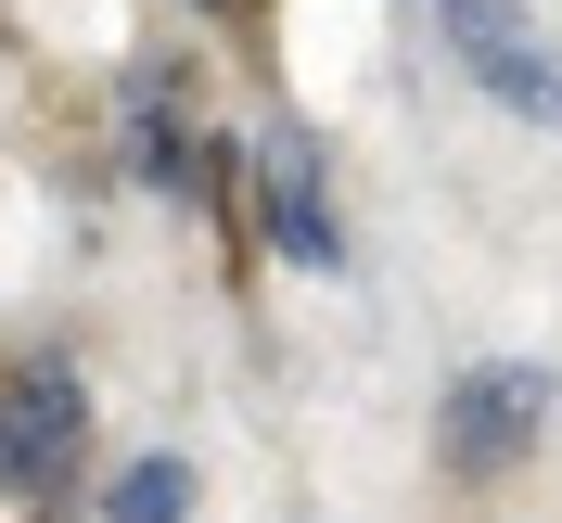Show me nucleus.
I'll return each instance as SVG.
<instances>
[{
	"instance_id": "f257e3e1",
	"label": "nucleus",
	"mask_w": 562,
	"mask_h": 523,
	"mask_svg": "<svg viewBox=\"0 0 562 523\" xmlns=\"http://www.w3.org/2000/svg\"><path fill=\"white\" fill-rule=\"evenodd\" d=\"M77 447H90V396H77V371L52 345H13V357H0V498L52 511L65 473H77Z\"/></svg>"
},
{
	"instance_id": "f03ea898",
	"label": "nucleus",
	"mask_w": 562,
	"mask_h": 523,
	"mask_svg": "<svg viewBox=\"0 0 562 523\" xmlns=\"http://www.w3.org/2000/svg\"><path fill=\"white\" fill-rule=\"evenodd\" d=\"M435 26H448L460 77H473L486 103H512V115H537V128H562V65H550V38L512 13V0H435Z\"/></svg>"
},
{
	"instance_id": "7ed1b4c3",
	"label": "nucleus",
	"mask_w": 562,
	"mask_h": 523,
	"mask_svg": "<svg viewBox=\"0 0 562 523\" xmlns=\"http://www.w3.org/2000/svg\"><path fill=\"white\" fill-rule=\"evenodd\" d=\"M537 421H550V384L537 371H460L448 409H435V447H448L460 486H486V473H512L537 447Z\"/></svg>"
},
{
	"instance_id": "20e7f679",
	"label": "nucleus",
	"mask_w": 562,
	"mask_h": 523,
	"mask_svg": "<svg viewBox=\"0 0 562 523\" xmlns=\"http://www.w3.org/2000/svg\"><path fill=\"white\" fill-rule=\"evenodd\" d=\"M256 205H269V243L294 255V269H333V255H346V230H333V179H319V140L307 128H269Z\"/></svg>"
},
{
	"instance_id": "39448f33",
	"label": "nucleus",
	"mask_w": 562,
	"mask_h": 523,
	"mask_svg": "<svg viewBox=\"0 0 562 523\" xmlns=\"http://www.w3.org/2000/svg\"><path fill=\"white\" fill-rule=\"evenodd\" d=\"M128 167L167 179V192L205 179V167H192V140H179V115H167V77H140V90H128Z\"/></svg>"
},
{
	"instance_id": "423d86ee",
	"label": "nucleus",
	"mask_w": 562,
	"mask_h": 523,
	"mask_svg": "<svg viewBox=\"0 0 562 523\" xmlns=\"http://www.w3.org/2000/svg\"><path fill=\"white\" fill-rule=\"evenodd\" d=\"M103 523H192V459H128L115 473V498H103Z\"/></svg>"
},
{
	"instance_id": "0eeeda50",
	"label": "nucleus",
	"mask_w": 562,
	"mask_h": 523,
	"mask_svg": "<svg viewBox=\"0 0 562 523\" xmlns=\"http://www.w3.org/2000/svg\"><path fill=\"white\" fill-rule=\"evenodd\" d=\"M192 13H231V26H256V0H192Z\"/></svg>"
}]
</instances>
